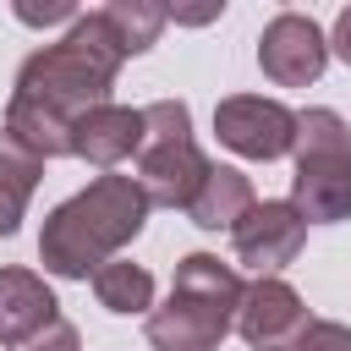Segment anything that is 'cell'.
Returning <instances> with one entry per match:
<instances>
[{"label":"cell","instance_id":"obj_1","mask_svg":"<svg viewBox=\"0 0 351 351\" xmlns=\"http://www.w3.org/2000/svg\"><path fill=\"white\" fill-rule=\"evenodd\" d=\"M121 44L110 38L104 16L88 11L66 27V38L33 49L16 71L11 104H5V137L22 143L33 159H60L71 154V132L88 110L110 104L115 71H121Z\"/></svg>","mask_w":351,"mask_h":351},{"label":"cell","instance_id":"obj_2","mask_svg":"<svg viewBox=\"0 0 351 351\" xmlns=\"http://www.w3.org/2000/svg\"><path fill=\"white\" fill-rule=\"evenodd\" d=\"M148 197L132 176H99L82 192H71L38 230V263L55 280H93L126 241L143 236Z\"/></svg>","mask_w":351,"mask_h":351},{"label":"cell","instance_id":"obj_3","mask_svg":"<svg viewBox=\"0 0 351 351\" xmlns=\"http://www.w3.org/2000/svg\"><path fill=\"white\" fill-rule=\"evenodd\" d=\"M241 274L219 263L214 252H186L170 274V302L148 313V346L154 351H219V340L236 329L241 307Z\"/></svg>","mask_w":351,"mask_h":351},{"label":"cell","instance_id":"obj_4","mask_svg":"<svg viewBox=\"0 0 351 351\" xmlns=\"http://www.w3.org/2000/svg\"><path fill=\"white\" fill-rule=\"evenodd\" d=\"M291 208L307 225H335L351 219V126L335 110H302L296 115V137H291Z\"/></svg>","mask_w":351,"mask_h":351},{"label":"cell","instance_id":"obj_5","mask_svg":"<svg viewBox=\"0 0 351 351\" xmlns=\"http://www.w3.org/2000/svg\"><path fill=\"white\" fill-rule=\"evenodd\" d=\"M203 176H208V154L192 143V110L181 99H154L143 110V148L132 176L148 208H186Z\"/></svg>","mask_w":351,"mask_h":351},{"label":"cell","instance_id":"obj_6","mask_svg":"<svg viewBox=\"0 0 351 351\" xmlns=\"http://www.w3.org/2000/svg\"><path fill=\"white\" fill-rule=\"evenodd\" d=\"M214 132L230 154L241 159H285L291 154V137H296V110H285L280 99H263V93H236V99H219L214 110Z\"/></svg>","mask_w":351,"mask_h":351},{"label":"cell","instance_id":"obj_7","mask_svg":"<svg viewBox=\"0 0 351 351\" xmlns=\"http://www.w3.org/2000/svg\"><path fill=\"white\" fill-rule=\"evenodd\" d=\"M258 66H263V77L280 82V88H307V82H318L324 66H329V38H324V27H318L313 16L280 11V16L258 33Z\"/></svg>","mask_w":351,"mask_h":351},{"label":"cell","instance_id":"obj_8","mask_svg":"<svg viewBox=\"0 0 351 351\" xmlns=\"http://www.w3.org/2000/svg\"><path fill=\"white\" fill-rule=\"evenodd\" d=\"M230 241H236V263H247L263 280V274H280L285 263H296V252L307 241V219L285 197H269V203H252L230 225Z\"/></svg>","mask_w":351,"mask_h":351},{"label":"cell","instance_id":"obj_9","mask_svg":"<svg viewBox=\"0 0 351 351\" xmlns=\"http://www.w3.org/2000/svg\"><path fill=\"white\" fill-rule=\"evenodd\" d=\"M307 307L302 296L280 280V274H263L241 291V307H236V335L252 346V351H291L307 329Z\"/></svg>","mask_w":351,"mask_h":351},{"label":"cell","instance_id":"obj_10","mask_svg":"<svg viewBox=\"0 0 351 351\" xmlns=\"http://www.w3.org/2000/svg\"><path fill=\"white\" fill-rule=\"evenodd\" d=\"M137 148H143V110H132V104H99L71 132V154L99 165V170L132 159Z\"/></svg>","mask_w":351,"mask_h":351},{"label":"cell","instance_id":"obj_11","mask_svg":"<svg viewBox=\"0 0 351 351\" xmlns=\"http://www.w3.org/2000/svg\"><path fill=\"white\" fill-rule=\"evenodd\" d=\"M49 318H60V313H55V291L44 285V274L0 269V346H22Z\"/></svg>","mask_w":351,"mask_h":351},{"label":"cell","instance_id":"obj_12","mask_svg":"<svg viewBox=\"0 0 351 351\" xmlns=\"http://www.w3.org/2000/svg\"><path fill=\"white\" fill-rule=\"evenodd\" d=\"M252 203H258V197H252V181H247L236 165H214V159H208V176L197 181V192H192V203H186V219H192L197 230H230Z\"/></svg>","mask_w":351,"mask_h":351},{"label":"cell","instance_id":"obj_13","mask_svg":"<svg viewBox=\"0 0 351 351\" xmlns=\"http://www.w3.org/2000/svg\"><path fill=\"white\" fill-rule=\"evenodd\" d=\"M38 176H44V159H33L22 143H11V137L0 132V236H16Z\"/></svg>","mask_w":351,"mask_h":351},{"label":"cell","instance_id":"obj_14","mask_svg":"<svg viewBox=\"0 0 351 351\" xmlns=\"http://www.w3.org/2000/svg\"><path fill=\"white\" fill-rule=\"evenodd\" d=\"M93 296L99 307L132 318V313H154V274L143 263H126V258H110L104 269H93Z\"/></svg>","mask_w":351,"mask_h":351},{"label":"cell","instance_id":"obj_15","mask_svg":"<svg viewBox=\"0 0 351 351\" xmlns=\"http://www.w3.org/2000/svg\"><path fill=\"white\" fill-rule=\"evenodd\" d=\"M99 16L110 27V38L121 44V55H143L170 22V11L154 0H110V5H99Z\"/></svg>","mask_w":351,"mask_h":351},{"label":"cell","instance_id":"obj_16","mask_svg":"<svg viewBox=\"0 0 351 351\" xmlns=\"http://www.w3.org/2000/svg\"><path fill=\"white\" fill-rule=\"evenodd\" d=\"M11 351H82V335H77V324L49 318L38 335H27V340H22V346H11Z\"/></svg>","mask_w":351,"mask_h":351},{"label":"cell","instance_id":"obj_17","mask_svg":"<svg viewBox=\"0 0 351 351\" xmlns=\"http://www.w3.org/2000/svg\"><path fill=\"white\" fill-rule=\"evenodd\" d=\"M291 351H351V329L335 324V318H313Z\"/></svg>","mask_w":351,"mask_h":351},{"label":"cell","instance_id":"obj_18","mask_svg":"<svg viewBox=\"0 0 351 351\" xmlns=\"http://www.w3.org/2000/svg\"><path fill=\"white\" fill-rule=\"evenodd\" d=\"M16 16H22L27 27H49V22H77L82 11H77L71 0H55V5H33V0H16Z\"/></svg>","mask_w":351,"mask_h":351},{"label":"cell","instance_id":"obj_19","mask_svg":"<svg viewBox=\"0 0 351 351\" xmlns=\"http://www.w3.org/2000/svg\"><path fill=\"white\" fill-rule=\"evenodd\" d=\"M329 49H335V55H340V60L351 66V5H346V11L335 16V33H329Z\"/></svg>","mask_w":351,"mask_h":351}]
</instances>
